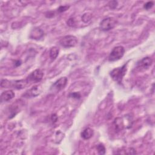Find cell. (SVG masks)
Masks as SVG:
<instances>
[{
  "mask_svg": "<svg viewBox=\"0 0 155 155\" xmlns=\"http://www.w3.org/2000/svg\"><path fill=\"white\" fill-rule=\"evenodd\" d=\"M153 63V60L150 57H145L137 63V68L139 69H148Z\"/></svg>",
  "mask_w": 155,
  "mask_h": 155,
  "instance_id": "9",
  "label": "cell"
},
{
  "mask_svg": "<svg viewBox=\"0 0 155 155\" xmlns=\"http://www.w3.org/2000/svg\"><path fill=\"white\" fill-rule=\"evenodd\" d=\"M125 53V48L123 46L119 45L113 48L112 51L110 52L109 57V61L113 62L118 61L122 58L124 55Z\"/></svg>",
  "mask_w": 155,
  "mask_h": 155,
  "instance_id": "4",
  "label": "cell"
},
{
  "mask_svg": "<svg viewBox=\"0 0 155 155\" xmlns=\"http://www.w3.org/2000/svg\"><path fill=\"white\" fill-rule=\"evenodd\" d=\"M69 96L70 98H72L73 99H79L81 98V95L79 92H73L69 94Z\"/></svg>",
  "mask_w": 155,
  "mask_h": 155,
  "instance_id": "18",
  "label": "cell"
},
{
  "mask_svg": "<svg viewBox=\"0 0 155 155\" xmlns=\"http://www.w3.org/2000/svg\"><path fill=\"white\" fill-rule=\"evenodd\" d=\"M78 43V39L73 35H67L62 38L60 41L61 46L65 48H70L75 47Z\"/></svg>",
  "mask_w": 155,
  "mask_h": 155,
  "instance_id": "5",
  "label": "cell"
},
{
  "mask_svg": "<svg viewBox=\"0 0 155 155\" xmlns=\"http://www.w3.org/2000/svg\"><path fill=\"white\" fill-rule=\"evenodd\" d=\"M67 81L68 79L66 77H61L52 85V86L51 87V88L55 90L56 91H60L65 88Z\"/></svg>",
  "mask_w": 155,
  "mask_h": 155,
  "instance_id": "7",
  "label": "cell"
},
{
  "mask_svg": "<svg viewBox=\"0 0 155 155\" xmlns=\"http://www.w3.org/2000/svg\"><path fill=\"white\" fill-rule=\"evenodd\" d=\"M44 73L41 69H36L32 72L27 77L29 82H39L43 78Z\"/></svg>",
  "mask_w": 155,
  "mask_h": 155,
  "instance_id": "6",
  "label": "cell"
},
{
  "mask_svg": "<svg viewBox=\"0 0 155 155\" xmlns=\"http://www.w3.org/2000/svg\"><path fill=\"white\" fill-rule=\"evenodd\" d=\"M92 18V15L90 13H85L82 17V20L83 22L87 23H88Z\"/></svg>",
  "mask_w": 155,
  "mask_h": 155,
  "instance_id": "16",
  "label": "cell"
},
{
  "mask_svg": "<svg viewBox=\"0 0 155 155\" xmlns=\"http://www.w3.org/2000/svg\"><path fill=\"white\" fill-rule=\"evenodd\" d=\"M11 81L7 79H3L1 82V86L3 88H9L11 87Z\"/></svg>",
  "mask_w": 155,
  "mask_h": 155,
  "instance_id": "17",
  "label": "cell"
},
{
  "mask_svg": "<svg viewBox=\"0 0 155 155\" xmlns=\"http://www.w3.org/2000/svg\"><path fill=\"white\" fill-rule=\"evenodd\" d=\"M60 52V49L57 47H52L49 51V56L51 60H55L58 56Z\"/></svg>",
  "mask_w": 155,
  "mask_h": 155,
  "instance_id": "14",
  "label": "cell"
},
{
  "mask_svg": "<svg viewBox=\"0 0 155 155\" xmlns=\"http://www.w3.org/2000/svg\"><path fill=\"white\" fill-rule=\"evenodd\" d=\"M118 6V2L116 1H112V2H110L109 3V6L110 9H114L116 8V6Z\"/></svg>",
  "mask_w": 155,
  "mask_h": 155,
  "instance_id": "22",
  "label": "cell"
},
{
  "mask_svg": "<svg viewBox=\"0 0 155 155\" xmlns=\"http://www.w3.org/2000/svg\"><path fill=\"white\" fill-rule=\"evenodd\" d=\"M75 18H71L70 19L68 20L67 21V25L70 27H74L75 26Z\"/></svg>",
  "mask_w": 155,
  "mask_h": 155,
  "instance_id": "21",
  "label": "cell"
},
{
  "mask_svg": "<svg viewBox=\"0 0 155 155\" xmlns=\"http://www.w3.org/2000/svg\"><path fill=\"white\" fill-rule=\"evenodd\" d=\"M44 36V32L39 28L36 27L33 29L30 33V38L33 39L39 40Z\"/></svg>",
  "mask_w": 155,
  "mask_h": 155,
  "instance_id": "11",
  "label": "cell"
},
{
  "mask_svg": "<svg viewBox=\"0 0 155 155\" xmlns=\"http://www.w3.org/2000/svg\"><path fill=\"white\" fill-rule=\"evenodd\" d=\"M153 5H154V3L153 2H149L144 5V8L146 10H149L153 6Z\"/></svg>",
  "mask_w": 155,
  "mask_h": 155,
  "instance_id": "20",
  "label": "cell"
},
{
  "mask_svg": "<svg viewBox=\"0 0 155 155\" xmlns=\"http://www.w3.org/2000/svg\"><path fill=\"white\" fill-rule=\"evenodd\" d=\"M15 96V93L12 90H7L2 93L1 95L2 102H8L12 99Z\"/></svg>",
  "mask_w": 155,
  "mask_h": 155,
  "instance_id": "12",
  "label": "cell"
},
{
  "mask_svg": "<svg viewBox=\"0 0 155 155\" xmlns=\"http://www.w3.org/2000/svg\"><path fill=\"white\" fill-rule=\"evenodd\" d=\"M29 84V81L27 79H21V80H17L12 82L11 84V87H13L14 88L21 90L25 88L28 84Z\"/></svg>",
  "mask_w": 155,
  "mask_h": 155,
  "instance_id": "10",
  "label": "cell"
},
{
  "mask_svg": "<svg viewBox=\"0 0 155 155\" xmlns=\"http://www.w3.org/2000/svg\"><path fill=\"white\" fill-rule=\"evenodd\" d=\"M117 21L116 19L112 17H108L103 20L100 23L99 29L101 30L107 32L113 29L117 24Z\"/></svg>",
  "mask_w": 155,
  "mask_h": 155,
  "instance_id": "3",
  "label": "cell"
},
{
  "mask_svg": "<svg viewBox=\"0 0 155 155\" xmlns=\"http://www.w3.org/2000/svg\"><path fill=\"white\" fill-rule=\"evenodd\" d=\"M41 93V88L39 85H36L31 88L30 89L27 90L25 93L23 94V96L26 98L36 97Z\"/></svg>",
  "mask_w": 155,
  "mask_h": 155,
  "instance_id": "8",
  "label": "cell"
},
{
  "mask_svg": "<svg viewBox=\"0 0 155 155\" xmlns=\"http://www.w3.org/2000/svg\"><path fill=\"white\" fill-rule=\"evenodd\" d=\"M70 8V6H61L58 9V12L60 13H63L64 12L67 11Z\"/></svg>",
  "mask_w": 155,
  "mask_h": 155,
  "instance_id": "19",
  "label": "cell"
},
{
  "mask_svg": "<svg viewBox=\"0 0 155 155\" xmlns=\"http://www.w3.org/2000/svg\"><path fill=\"white\" fill-rule=\"evenodd\" d=\"M93 134H94V132L91 129L87 128L82 131L81 135L83 139L87 140L90 139L93 136Z\"/></svg>",
  "mask_w": 155,
  "mask_h": 155,
  "instance_id": "13",
  "label": "cell"
},
{
  "mask_svg": "<svg viewBox=\"0 0 155 155\" xmlns=\"http://www.w3.org/2000/svg\"><path fill=\"white\" fill-rule=\"evenodd\" d=\"M98 152L99 154H104L106 153V148L102 144H99L96 147Z\"/></svg>",
  "mask_w": 155,
  "mask_h": 155,
  "instance_id": "15",
  "label": "cell"
},
{
  "mask_svg": "<svg viewBox=\"0 0 155 155\" xmlns=\"http://www.w3.org/2000/svg\"><path fill=\"white\" fill-rule=\"evenodd\" d=\"M51 121H52L53 122H56L58 120V116L56 114H53L51 116Z\"/></svg>",
  "mask_w": 155,
  "mask_h": 155,
  "instance_id": "24",
  "label": "cell"
},
{
  "mask_svg": "<svg viewBox=\"0 0 155 155\" xmlns=\"http://www.w3.org/2000/svg\"><path fill=\"white\" fill-rule=\"evenodd\" d=\"M133 124L132 118L129 115H126L122 118H117L114 121V126L117 131H121L124 129H129Z\"/></svg>",
  "mask_w": 155,
  "mask_h": 155,
  "instance_id": "1",
  "label": "cell"
},
{
  "mask_svg": "<svg viewBox=\"0 0 155 155\" xmlns=\"http://www.w3.org/2000/svg\"><path fill=\"white\" fill-rule=\"evenodd\" d=\"M15 67H20L21 64H22V62H21V60H16L15 61Z\"/></svg>",
  "mask_w": 155,
  "mask_h": 155,
  "instance_id": "25",
  "label": "cell"
},
{
  "mask_svg": "<svg viewBox=\"0 0 155 155\" xmlns=\"http://www.w3.org/2000/svg\"><path fill=\"white\" fill-rule=\"evenodd\" d=\"M55 15V13L54 12H48L45 14V17L47 18H51L54 17Z\"/></svg>",
  "mask_w": 155,
  "mask_h": 155,
  "instance_id": "23",
  "label": "cell"
},
{
  "mask_svg": "<svg viewBox=\"0 0 155 155\" xmlns=\"http://www.w3.org/2000/svg\"><path fill=\"white\" fill-rule=\"evenodd\" d=\"M127 64H125L121 67L113 69L110 73L112 78L119 84H121L122 79L127 72Z\"/></svg>",
  "mask_w": 155,
  "mask_h": 155,
  "instance_id": "2",
  "label": "cell"
}]
</instances>
